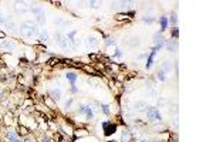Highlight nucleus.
<instances>
[{"label":"nucleus","instance_id":"obj_1","mask_svg":"<svg viewBox=\"0 0 213 142\" xmlns=\"http://www.w3.org/2000/svg\"><path fill=\"white\" fill-rule=\"evenodd\" d=\"M20 31H22V36L31 38V37H34V36L38 37L40 28H38V26L33 22H23L22 24H20Z\"/></svg>","mask_w":213,"mask_h":142},{"label":"nucleus","instance_id":"obj_2","mask_svg":"<svg viewBox=\"0 0 213 142\" xmlns=\"http://www.w3.org/2000/svg\"><path fill=\"white\" fill-rule=\"evenodd\" d=\"M101 127L105 136H112L118 129V125L114 121H104V122H101Z\"/></svg>","mask_w":213,"mask_h":142},{"label":"nucleus","instance_id":"obj_3","mask_svg":"<svg viewBox=\"0 0 213 142\" xmlns=\"http://www.w3.org/2000/svg\"><path fill=\"white\" fill-rule=\"evenodd\" d=\"M77 114L84 115L88 121H91L94 118V109H93V105H85V104H80L78 105V109H77Z\"/></svg>","mask_w":213,"mask_h":142},{"label":"nucleus","instance_id":"obj_4","mask_svg":"<svg viewBox=\"0 0 213 142\" xmlns=\"http://www.w3.org/2000/svg\"><path fill=\"white\" fill-rule=\"evenodd\" d=\"M145 112H146V117L151 121H156V122H161L162 121V114L159 112V109L156 107H149L148 105L145 108Z\"/></svg>","mask_w":213,"mask_h":142},{"label":"nucleus","instance_id":"obj_5","mask_svg":"<svg viewBox=\"0 0 213 142\" xmlns=\"http://www.w3.org/2000/svg\"><path fill=\"white\" fill-rule=\"evenodd\" d=\"M56 44L60 47V48H63V50L71 48L70 41H68L67 37H65L64 34H61V33H57V34H56Z\"/></svg>","mask_w":213,"mask_h":142},{"label":"nucleus","instance_id":"obj_6","mask_svg":"<svg viewBox=\"0 0 213 142\" xmlns=\"http://www.w3.org/2000/svg\"><path fill=\"white\" fill-rule=\"evenodd\" d=\"M165 46V38L164 36H162L161 31H156V33H154V47L156 50H161L164 48Z\"/></svg>","mask_w":213,"mask_h":142},{"label":"nucleus","instance_id":"obj_7","mask_svg":"<svg viewBox=\"0 0 213 142\" xmlns=\"http://www.w3.org/2000/svg\"><path fill=\"white\" fill-rule=\"evenodd\" d=\"M156 53L158 50L155 48V47H152L151 48V53L148 54V57H146V63H145V68L146 70H149V68L154 65V61H155V57H156Z\"/></svg>","mask_w":213,"mask_h":142},{"label":"nucleus","instance_id":"obj_8","mask_svg":"<svg viewBox=\"0 0 213 142\" xmlns=\"http://www.w3.org/2000/svg\"><path fill=\"white\" fill-rule=\"evenodd\" d=\"M165 48L168 50L169 53H175L176 50H178V40H172V38H169V40H165Z\"/></svg>","mask_w":213,"mask_h":142},{"label":"nucleus","instance_id":"obj_9","mask_svg":"<svg viewBox=\"0 0 213 142\" xmlns=\"http://www.w3.org/2000/svg\"><path fill=\"white\" fill-rule=\"evenodd\" d=\"M0 48L4 50V51H13L16 48V44L12 40H3L0 43Z\"/></svg>","mask_w":213,"mask_h":142},{"label":"nucleus","instance_id":"obj_10","mask_svg":"<svg viewBox=\"0 0 213 142\" xmlns=\"http://www.w3.org/2000/svg\"><path fill=\"white\" fill-rule=\"evenodd\" d=\"M158 22H159V26H161V33H164V31L168 30V27H169V22H168V16L166 14H162L159 19H158Z\"/></svg>","mask_w":213,"mask_h":142},{"label":"nucleus","instance_id":"obj_11","mask_svg":"<svg viewBox=\"0 0 213 142\" xmlns=\"http://www.w3.org/2000/svg\"><path fill=\"white\" fill-rule=\"evenodd\" d=\"M17 135H19V138H26V136L31 135V131L28 129L26 125H19V128H17Z\"/></svg>","mask_w":213,"mask_h":142},{"label":"nucleus","instance_id":"obj_12","mask_svg":"<svg viewBox=\"0 0 213 142\" xmlns=\"http://www.w3.org/2000/svg\"><path fill=\"white\" fill-rule=\"evenodd\" d=\"M4 136L7 138V141H9V142H17V141L20 139V138H19V135H17V132L12 131L10 128L6 131V132H4Z\"/></svg>","mask_w":213,"mask_h":142},{"label":"nucleus","instance_id":"obj_13","mask_svg":"<svg viewBox=\"0 0 213 142\" xmlns=\"http://www.w3.org/2000/svg\"><path fill=\"white\" fill-rule=\"evenodd\" d=\"M134 16H135V12L131 10V12H128V13H118V14L115 16V19L117 20H131V19H134Z\"/></svg>","mask_w":213,"mask_h":142},{"label":"nucleus","instance_id":"obj_14","mask_svg":"<svg viewBox=\"0 0 213 142\" xmlns=\"http://www.w3.org/2000/svg\"><path fill=\"white\" fill-rule=\"evenodd\" d=\"M65 78L70 81L71 85H75V83H77V80H78V74L74 73V71H67V73H65Z\"/></svg>","mask_w":213,"mask_h":142},{"label":"nucleus","instance_id":"obj_15","mask_svg":"<svg viewBox=\"0 0 213 142\" xmlns=\"http://www.w3.org/2000/svg\"><path fill=\"white\" fill-rule=\"evenodd\" d=\"M81 68H83V70L85 71L87 74L94 75V77H99V73H98V71H97L94 67H91V65H88V64H83V67H81Z\"/></svg>","mask_w":213,"mask_h":142},{"label":"nucleus","instance_id":"obj_16","mask_svg":"<svg viewBox=\"0 0 213 142\" xmlns=\"http://www.w3.org/2000/svg\"><path fill=\"white\" fill-rule=\"evenodd\" d=\"M48 97L54 102H57L60 98H61V91L57 90V88H54V90H48Z\"/></svg>","mask_w":213,"mask_h":142},{"label":"nucleus","instance_id":"obj_17","mask_svg":"<svg viewBox=\"0 0 213 142\" xmlns=\"http://www.w3.org/2000/svg\"><path fill=\"white\" fill-rule=\"evenodd\" d=\"M43 101H44V104H46V108L51 109V111H56V108H57L56 102L53 101V99L50 98L48 95H47V97H44V98H43Z\"/></svg>","mask_w":213,"mask_h":142},{"label":"nucleus","instance_id":"obj_18","mask_svg":"<svg viewBox=\"0 0 213 142\" xmlns=\"http://www.w3.org/2000/svg\"><path fill=\"white\" fill-rule=\"evenodd\" d=\"M132 141V134L129 129H124L122 135H121V142H131Z\"/></svg>","mask_w":213,"mask_h":142},{"label":"nucleus","instance_id":"obj_19","mask_svg":"<svg viewBox=\"0 0 213 142\" xmlns=\"http://www.w3.org/2000/svg\"><path fill=\"white\" fill-rule=\"evenodd\" d=\"M161 70L164 71L165 74H170V71H172V63L170 61H164L161 65Z\"/></svg>","mask_w":213,"mask_h":142},{"label":"nucleus","instance_id":"obj_20","mask_svg":"<svg viewBox=\"0 0 213 142\" xmlns=\"http://www.w3.org/2000/svg\"><path fill=\"white\" fill-rule=\"evenodd\" d=\"M87 44L88 46H91L93 48H97V47L99 46V41L97 40L95 37H93V36H90V37H87Z\"/></svg>","mask_w":213,"mask_h":142},{"label":"nucleus","instance_id":"obj_21","mask_svg":"<svg viewBox=\"0 0 213 142\" xmlns=\"http://www.w3.org/2000/svg\"><path fill=\"white\" fill-rule=\"evenodd\" d=\"M73 134H74V138L77 139V138H81V136H87L90 132H88L87 129H84V128H81V129H75Z\"/></svg>","mask_w":213,"mask_h":142},{"label":"nucleus","instance_id":"obj_22","mask_svg":"<svg viewBox=\"0 0 213 142\" xmlns=\"http://www.w3.org/2000/svg\"><path fill=\"white\" fill-rule=\"evenodd\" d=\"M99 109H101V112L104 115H107V117H109V115H111V109H109V105L108 104H99Z\"/></svg>","mask_w":213,"mask_h":142},{"label":"nucleus","instance_id":"obj_23","mask_svg":"<svg viewBox=\"0 0 213 142\" xmlns=\"http://www.w3.org/2000/svg\"><path fill=\"white\" fill-rule=\"evenodd\" d=\"M168 22H169V24H172L173 27H176V24H178V14H176V12H172L170 17H168Z\"/></svg>","mask_w":213,"mask_h":142},{"label":"nucleus","instance_id":"obj_24","mask_svg":"<svg viewBox=\"0 0 213 142\" xmlns=\"http://www.w3.org/2000/svg\"><path fill=\"white\" fill-rule=\"evenodd\" d=\"M38 38H40L41 41H48L50 37H48V33H47L46 28H41L40 33H38Z\"/></svg>","mask_w":213,"mask_h":142},{"label":"nucleus","instance_id":"obj_25","mask_svg":"<svg viewBox=\"0 0 213 142\" xmlns=\"http://www.w3.org/2000/svg\"><path fill=\"white\" fill-rule=\"evenodd\" d=\"M141 20H142V23H145V24H152L156 19H155L154 16H146L145 14V16H142L141 17Z\"/></svg>","mask_w":213,"mask_h":142},{"label":"nucleus","instance_id":"obj_26","mask_svg":"<svg viewBox=\"0 0 213 142\" xmlns=\"http://www.w3.org/2000/svg\"><path fill=\"white\" fill-rule=\"evenodd\" d=\"M112 58H114V60H122V58H124L122 50L117 47V48H115V51H114V54H112Z\"/></svg>","mask_w":213,"mask_h":142},{"label":"nucleus","instance_id":"obj_27","mask_svg":"<svg viewBox=\"0 0 213 142\" xmlns=\"http://www.w3.org/2000/svg\"><path fill=\"white\" fill-rule=\"evenodd\" d=\"M31 12H33L34 14H37V16H44V14H46L44 9H43V7H40V6H34V7H31Z\"/></svg>","mask_w":213,"mask_h":142},{"label":"nucleus","instance_id":"obj_28","mask_svg":"<svg viewBox=\"0 0 213 142\" xmlns=\"http://www.w3.org/2000/svg\"><path fill=\"white\" fill-rule=\"evenodd\" d=\"M156 78H158L159 81H161V83H165V81H166V74H165V73L161 70V68H159V70L156 71Z\"/></svg>","mask_w":213,"mask_h":142},{"label":"nucleus","instance_id":"obj_29","mask_svg":"<svg viewBox=\"0 0 213 142\" xmlns=\"http://www.w3.org/2000/svg\"><path fill=\"white\" fill-rule=\"evenodd\" d=\"M117 44V40L112 37H105V41H104V46L105 47H111V46H115Z\"/></svg>","mask_w":213,"mask_h":142},{"label":"nucleus","instance_id":"obj_30","mask_svg":"<svg viewBox=\"0 0 213 142\" xmlns=\"http://www.w3.org/2000/svg\"><path fill=\"white\" fill-rule=\"evenodd\" d=\"M3 119H4L3 122H4V125H6V127H12V125H13V118H12V115H10V114L4 115Z\"/></svg>","mask_w":213,"mask_h":142},{"label":"nucleus","instance_id":"obj_31","mask_svg":"<svg viewBox=\"0 0 213 142\" xmlns=\"http://www.w3.org/2000/svg\"><path fill=\"white\" fill-rule=\"evenodd\" d=\"M178 36H179V28L173 27L172 31H170V38H172V40H178Z\"/></svg>","mask_w":213,"mask_h":142},{"label":"nucleus","instance_id":"obj_32","mask_svg":"<svg viewBox=\"0 0 213 142\" xmlns=\"http://www.w3.org/2000/svg\"><path fill=\"white\" fill-rule=\"evenodd\" d=\"M128 44H129L131 47H134V48H135V47H138L139 44H141V41H139V37H132Z\"/></svg>","mask_w":213,"mask_h":142},{"label":"nucleus","instance_id":"obj_33","mask_svg":"<svg viewBox=\"0 0 213 142\" xmlns=\"http://www.w3.org/2000/svg\"><path fill=\"white\" fill-rule=\"evenodd\" d=\"M73 102H74V98H70L68 101H65V104H64V108L65 109H70V107L73 105Z\"/></svg>","mask_w":213,"mask_h":142},{"label":"nucleus","instance_id":"obj_34","mask_svg":"<svg viewBox=\"0 0 213 142\" xmlns=\"http://www.w3.org/2000/svg\"><path fill=\"white\" fill-rule=\"evenodd\" d=\"M36 20H37V23H40V24H44V23H46L44 16H36Z\"/></svg>","mask_w":213,"mask_h":142},{"label":"nucleus","instance_id":"obj_35","mask_svg":"<svg viewBox=\"0 0 213 142\" xmlns=\"http://www.w3.org/2000/svg\"><path fill=\"white\" fill-rule=\"evenodd\" d=\"M6 19H7V17H4V16L0 13V26H4V23H6Z\"/></svg>","mask_w":213,"mask_h":142},{"label":"nucleus","instance_id":"obj_36","mask_svg":"<svg viewBox=\"0 0 213 142\" xmlns=\"http://www.w3.org/2000/svg\"><path fill=\"white\" fill-rule=\"evenodd\" d=\"M88 4H90V7H94V9H95V7H98L97 4H99V3L98 2H88Z\"/></svg>","mask_w":213,"mask_h":142},{"label":"nucleus","instance_id":"obj_37","mask_svg":"<svg viewBox=\"0 0 213 142\" xmlns=\"http://www.w3.org/2000/svg\"><path fill=\"white\" fill-rule=\"evenodd\" d=\"M30 105H33V101H31V99H26V101H24V107H30Z\"/></svg>","mask_w":213,"mask_h":142},{"label":"nucleus","instance_id":"obj_38","mask_svg":"<svg viewBox=\"0 0 213 142\" xmlns=\"http://www.w3.org/2000/svg\"><path fill=\"white\" fill-rule=\"evenodd\" d=\"M71 93H73V94H75V93H78V88H77V87H75V85H71Z\"/></svg>","mask_w":213,"mask_h":142},{"label":"nucleus","instance_id":"obj_39","mask_svg":"<svg viewBox=\"0 0 213 142\" xmlns=\"http://www.w3.org/2000/svg\"><path fill=\"white\" fill-rule=\"evenodd\" d=\"M145 57H148V53H144V54H141V56H138V60H144Z\"/></svg>","mask_w":213,"mask_h":142},{"label":"nucleus","instance_id":"obj_40","mask_svg":"<svg viewBox=\"0 0 213 142\" xmlns=\"http://www.w3.org/2000/svg\"><path fill=\"white\" fill-rule=\"evenodd\" d=\"M3 80H6V75H4L3 73L0 71V81H3Z\"/></svg>","mask_w":213,"mask_h":142},{"label":"nucleus","instance_id":"obj_41","mask_svg":"<svg viewBox=\"0 0 213 142\" xmlns=\"http://www.w3.org/2000/svg\"><path fill=\"white\" fill-rule=\"evenodd\" d=\"M4 37H6V33L0 30V38H4Z\"/></svg>","mask_w":213,"mask_h":142},{"label":"nucleus","instance_id":"obj_42","mask_svg":"<svg viewBox=\"0 0 213 142\" xmlns=\"http://www.w3.org/2000/svg\"><path fill=\"white\" fill-rule=\"evenodd\" d=\"M3 98H4V93H3V91H0V101H2Z\"/></svg>","mask_w":213,"mask_h":142},{"label":"nucleus","instance_id":"obj_43","mask_svg":"<svg viewBox=\"0 0 213 142\" xmlns=\"http://www.w3.org/2000/svg\"><path fill=\"white\" fill-rule=\"evenodd\" d=\"M151 142H159V141H151Z\"/></svg>","mask_w":213,"mask_h":142},{"label":"nucleus","instance_id":"obj_44","mask_svg":"<svg viewBox=\"0 0 213 142\" xmlns=\"http://www.w3.org/2000/svg\"><path fill=\"white\" fill-rule=\"evenodd\" d=\"M141 142H148V141H141Z\"/></svg>","mask_w":213,"mask_h":142}]
</instances>
